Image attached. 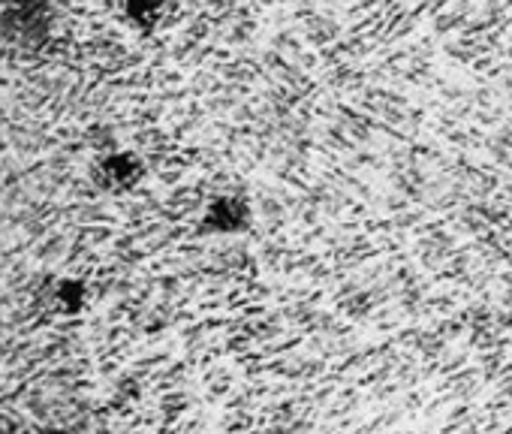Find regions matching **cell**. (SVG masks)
<instances>
[{
	"label": "cell",
	"mask_w": 512,
	"mask_h": 434,
	"mask_svg": "<svg viewBox=\"0 0 512 434\" xmlns=\"http://www.w3.org/2000/svg\"><path fill=\"white\" fill-rule=\"evenodd\" d=\"M58 34V13L49 0H0V40L16 52H46Z\"/></svg>",
	"instance_id": "1"
},
{
	"label": "cell",
	"mask_w": 512,
	"mask_h": 434,
	"mask_svg": "<svg viewBox=\"0 0 512 434\" xmlns=\"http://www.w3.org/2000/svg\"><path fill=\"white\" fill-rule=\"evenodd\" d=\"M91 178L106 193H130L145 178V163H142V157L136 151L112 148V151L97 157V163L91 169Z\"/></svg>",
	"instance_id": "2"
},
{
	"label": "cell",
	"mask_w": 512,
	"mask_h": 434,
	"mask_svg": "<svg viewBox=\"0 0 512 434\" xmlns=\"http://www.w3.org/2000/svg\"><path fill=\"white\" fill-rule=\"evenodd\" d=\"M46 302L58 317H82L91 305V287L76 275H58L46 287Z\"/></svg>",
	"instance_id": "3"
},
{
	"label": "cell",
	"mask_w": 512,
	"mask_h": 434,
	"mask_svg": "<svg viewBox=\"0 0 512 434\" xmlns=\"http://www.w3.org/2000/svg\"><path fill=\"white\" fill-rule=\"evenodd\" d=\"M124 19L139 31H154L166 19V0H121Z\"/></svg>",
	"instance_id": "4"
}]
</instances>
